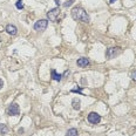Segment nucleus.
Instances as JSON below:
<instances>
[{"label": "nucleus", "mask_w": 136, "mask_h": 136, "mask_svg": "<svg viewBox=\"0 0 136 136\" xmlns=\"http://www.w3.org/2000/svg\"><path fill=\"white\" fill-rule=\"evenodd\" d=\"M101 121V116L99 114H96V113H90L88 115V122L92 123V124H96V123H99Z\"/></svg>", "instance_id": "obj_6"}, {"label": "nucleus", "mask_w": 136, "mask_h": 136, "mask_svg": "<svg viewBox=\"0 0 136 136\" xmlns=\"http://www.w3.org/2000/svg\"><path fill=\"white\" fill-rule=\"evenodd\" d=\"M51 74H52V79H53V80H55V81H61L62 75L61 74H58L55 69H52Z\"/></svg>", "instance_id": "obj_9"}, {"label": "nucleus", "mask_w": 136, "mask_h": 136, "mask_svg": "<svg viewBox=\"0 0 136 136\" xmlns=\"http://www.w3.org/2000/svg\"><path fill=\"white\" fill-rule=\"evenodd\" d=\"M60 14V8L59 7H55L53 8V10H51V11L47 13V18L51 20V21L53 22H56V20H58V15Z\"/></svg>", "instance_id": "obj_4"}, {"label": "nucleus", "mask_w": 136, "mask_h": 136, "mask_svg": "<svg viewBox=\"0 0 136 136\" xmlns=\"http://www.w3.org/2000/svg\"><path fill=\"white\" fill-rule=\"evenodd\" d=\"M8 133V128H7V125L4 124V123H0V134L1 135H5V134Z\"/></svg>", "instance_id": "obj_11"}, {"label": "nucleus", "mask_w": 136, "mask_h": 136, "mask_svg": "<svg viewBox=\"0 0 136 136\" xmlns=\"http://www.w3.org/2000/svg\"><path fill=\"white\" fill-rule=\"evenodd\" d=\"M7 114L8 115H13V116H18L19 114H20V108H19V106L16 103H12L11 106L8 107L7 109Z\"/></svg>", "instance_id": "obj_5"}, {"label": "nucleus", "mask_w": 136, "mask_h": 136, "mask_svg": "<svg viewBox=\"0 0 136 136\" xmlns=\"http://www.w3.org/2000/svg\"><path fill=\"white\" fill-rule=\"evenodd\" d=\"M15 6H16V8H18V10H22V8H24L22 0H18V1H16V4H15Z\"/></svg>", "instance_id": "obj_13"}, {"label": "nucleus", "mask_w": 136, "mask_h": 136, "mask_svg": "<svg viewBox=\"0 0 136 136\" xmlns=\"http://www.w3.org/2000/svg\"><path fill=\"white\" fill-rule=\"evenodd\" d=\"M76 64H77V66H80V67H86L89 65V60L87 58H80V59L77 60Z\"/></svg>", "instance_id": "obj_8"}, {"label": "nucleus", "mask_w": 136, "mask_h": 136, "mask_svg": "<svg viewBox=\"0 0 136 136\" xmlns=\"http://www.w3.org/2000/svg\"><path fill=\"white\" fill-rule=\"evenodd\" d=\"M73 3H74V0H68L67 3H65V4H64V6H65V7H69V6H72V5H73Z\"/></svg>", "instance_id": "obj_14"}, {"label": "nucleus", "mask_w": 136, "mask_h": 136, "mask_svg": "<svg viewBox=\"0 0 136 136\" xmlns=\"http://www.w3.org/2000/svg\"><path fill=\"white\" fill-rule=\"evenodd\" d=\"M3 87H4V81L1 80V79H0V89L3 88Z\"/></svg>", "instance_id": "obj_17"}, {"label": "nucleus", "mask_w": 136, "mask_h": 136, "mask_svg": "<svg viewBox=\"0 0 136 136\" xmlns=\"http://www.w3.org/2000/svg\"><path fill=\"white\" fill-rule=\"evenodd\" d=\"M21 133H24V129H19V134H21Z\"/></svg>", "instance_id": "obj_18"}, {"label": "nucleus", "mask_w": 136, "mask_h": 136, "mask_svg": "<svg viewBox=\"0 0 136 136\" xmlns=\"http://www.w3.org/2000/svg\"><path fill=\"white\" fill-rule=\"evenodd\" d=\"M6 32L11 35H15L18 33V28H16L14 25H7L6 26Z\"/></svg>", "instance_id": "obj_7"}, {"label": "nucleus", "mask_w": 136, "mask_h": 136, "mask_svg": "<svg viewBox=\"0 0 136 136\" xmlns=\"http://www.w3.org/2000/svg\"><path fill=\"white\" fill-rule=\"evenodd\" d=\"M72 16H73L74 20H79V21H82V22H89V20H90L88 13H87L82 7H74L73 8Z\"/></svg>", "instance_id": "obj_1"}, {"label": "nucleus", "mask_w": 136, "mask_h": 136, "mask_svg": "<svg viewBox=\"0 0 136 136\" xmlns=\"http://www.w3.org/2000/svg\"><path fill=\"white\" fill-rule=\"evenodd\" d=\"M115 1H116V0H109V3H110V4H113V3H115Z\"/></svg>", "instance_id": "obj_19"}, {"label": "nucleus", "mask_w": 136, "mask_h": 136, "mask_svg": "<svg viewBox=\"0 0 136 136\" xmlns=\"http://www.w3.org/2000/svg\"><path fill=\"white\" fill-rule=\"evenodd\" d=\"M120 53H121L120 47H112V48H108V49H107L106 55L108 59H114L115 56H117Z\"/></svg>", "instance_id": "obj_2"}, {"label": "nucleus", "mask_w": 136, "mask_h": 136, "mask_svg": "<svg viewBox=\"0 0 136 136\" xmlns=\"http://www.w3.org/2000/svg\"><path fill=\"white\" fill-rule=\"evenodd\" d=\"M73 93H80L81 94V92H82V88H77V89H73Z\"/></svg>", "instance_id": "obj_15"}, {"label": "nucleus", "mask_w": 136, "mask_h": 136, "mask_svg": "<svg viewBox=\"0 0 136 136\" xmlns=\"http://www.w3.org/2000/svg\"><path fill=\"white\" fill-rule=\"evenodd\" d=\"M81 102H80V100L79 99H74L72 101V106H73V108H74L75 110H80V108H81Z\"/></svg>", "instance_id": "obj_10"}, {"label": "nucleus", "mask_w": 136, "mask_h": 136, "mask_svg": "<svg viewBox=\"0 0 136 136\" xmlns=\"http://www.w3.org/2000/svg\"><path fill=\"white\" fill-rule=\"evenodd\" d=\"M131 79H133L134 81H136V70H135V72L131 73Z\"/></svg>", "instance_id": "obj_16"}, {"label": "nucleus", "mask_w": 136, "mask_h": 136, "mask_svg": "<svg viewBox=\"0 0 136 136\" xmlns=\"http://www.w3.org/2000/svg\"><path fill=\"white\" fill-rule=\"evenodd\" d=\"M47 25H48V21L46 19H42V20H39L34 24V30L38 31V32H43V31L47 28Z\"/></svg>", "instance_id": "obj_3"}, {"label": "nucleus", "mask_w": 136, "mask_h": 136, "mask_svg": "<svg viewBox=\"0 0 136 136\" xmlns=\"http://www.w3.org/2000/svg\"><path fill=\"white\" fill-rule=\"evenodd\" d=\"M66 136H77V129H75V128L68 129L66 133Z\"/></svg>", "instance_id": "obj_12"}]
</instances>
